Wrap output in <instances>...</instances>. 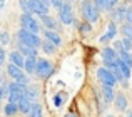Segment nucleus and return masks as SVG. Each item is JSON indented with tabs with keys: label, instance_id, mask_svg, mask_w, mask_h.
I'll list each match as a JSON object with an SVG mask.
<instances>
[{
	"label": "nucleus",
	"instance_id": "f257e3e1",
	"mask_svg": "<svg viewBox=\"0 0 132 117\" xmlns=\"http://www.w3.org/2000/svg\"><path fill=\"white\" fill-rule=\"evenodd\" d=\"M99 10L100 9L92 0H84L82 5H80V12H82V15L85 17V20H87L89 23H95L97 20H99Z\"/></svg>",
	"mask_w": 132,
	"mask_h": 117
},
{
	"label": "nucleus",
	"instance_id": "f03ea898",
	"mask_svg": "<svg viewBox=\"0 0 132 117\" xmlns=\"http://www.w3.org/2000/svg\"><path fill=\"white\" fill-rule=\"evenodd\" d=\"M17 39H19L20 44H25V45L35 47V49H39L40 44H42V40H40V37L37 35V34L30 32V30H25V29H20L19 32H17Z\"/></svg>",
	"mask_w": 132,
	"mask_h": 117
},
{
	"label": "nucleus",
	"instance_id": "7ed1b4c3",
	"mask_svg": "<svg viewBox=\"0 0 132 117\" xmlns=\"http://www.w3.org/2000/svg\"><path fill=\"white\" fill-rule=\"evenodd\" d=\"M7 95H9V102L13 104H19V101L27 95V85L19 84V82H12V84L7 87Z\"/></svg>",
	"mask_w": 132,
	"mask_h": 117
},
{
	"label": "nucleus",
	"instance_id": "20e7f679",
	"mask_svg": "<svg viewBox=\"0 0 132 117\" xmlns=\"http://www.w3.org/2000/svg\"><path fill=\"white\" fill-rule=\"evenodd\" d=\"M54 65H52L50 60L47 58H37V67H35V74L39 75L40 79H48L52 74H54Z\"/></svg>",
	"mask_w": 132,
	"mask_h": 117
},
{
	"label": "nucleus",
	"instance_id": "39448f33",
	"mask_svg": "<svg viewBox=\"0 0 132 117\" xmlns=\"http://www.w3.org/2000/svg\"><path fill=\"white\" fill-rule=\"evenodd\" d=\"M20 25H22V29L30 30V32H34V34L40 32V23L34 19V15L30 12H25V13L20 15Z\"/></svg>",
	"mask_w": 132,
	"mask_h": 117
},
{
	"label": "nucleus",
	"instance_id": "423d86ee",
	"mask_svg": "<svg viewBox=\"0 0 132 117\" xmlns=\"http://www.w3.org/2000/svg\"><path fill=\"white\" fill-rule=\"evenodd\" d=\"M97 77H99V80L102 82L104 85H110V87H116V84L119 82L117 77L114 75V72L110 70V69H107V67H99L97 69Z\"/></svg>",
	"mask_w": 132,
	"mask_h": 117
},
{
	"label": "nucleus",
	"instance_id": "0eeeda50",
	"mask_svg": "<svg viewBox=\"0 0 132 117\" xmlns=\"http://www.w3.org/2000/svg\"><path fill=\"white\" fill-rule=\"evenodd\" d=\"M7 74H9V77L13 79V82H19V84H23V85H27V82H29V79L25 77V72L13 64L7 65Z\"/></svg>",
	"mask_w": 132,
	"mask_h": 117
},
{
	"label": "nucleus",
	"instance_id": "6e6552de",
	"mask_svg": "<svg viewBox=\"0 0 132 117\" xmlns=\"http://www.w3.org/2000/svg\"><path fill=\"white\" fill-rule=\"evenodd\" d=\"M59 19H60V22L64 23V25L74 23V9H72V5L69 2H64L62 9L59 10Z\"/></svg>",
	"mask_w": 132,
	"mask_h": 117
},
{
	"label": "nucleus",
	"instance_id": "1a4fd4ad",
	"mask_svg": "<svg viewBox=\"0 0 132 117\" xmlns=\"http://www.w3.org/2000/svg\"><path fill=\"white\" fill-rule=\"evenodd\" d=\"M29 2V12L35 13V15L42 17V15H48V7L45 5L42 0H27Z\"/></svg>",
	"mask_w": 132,
	"mask_h": 117
},
{
	"label": "nucleus",
	"instance_id": "9d476101",
	"mask_svg": "<svg viewBox=\"0 0 132 117\" xmlns=\"http://www.w3.org/2000/svg\"><path fill=\"white\" fill-rule=\"evenodd\" d=\"M100 55H102L104 64L107 65V64H110V62H116L117 58H119V52H117L114 47H105V49H102Z\"/></svg>",
	"mask_w": 132,
	"mask_h": 117
},
{
	"label": "nucleus",
	"instance_id": "9b49d317",
	"mask_svg": "<svg viewBox=\"0 0 132 117\" xmlns=\"http://www.w3.org/2000/svg\"><path fill=\"white\" fill-rule=\"evenodd\" d=\"M116 35H117V25H116V22H110V23H109V29H107V32L104 34L102 37H100V42H102V44H107L109 40H112Z\"/></svg>",
	"mask_w": 132,
	"mask_h": 117
},
{
	"label": "nucleus",
	"instance_id": "f8f14e48",
	"mask_svg": "<svg viewBox=\"0 0 132 117\" xmlns=\"http://www.w3.org/2000/svg\"><path fill=\"white\" fill-rule=\"evenodd\" d=\"M34 102H35V101H32V99H29L27 95H23V97L19 101V112H22V114H29L30 109H32V105H34Z\"/></svg>",
	"mask_w": 132,
	"mask_h": 117
},
{
	"label": "nucleus",
	"instance_id": "ddd939ff",
	"mask_svg": "<svg viewBox=\"0 0 132 117\" xmlns=\"http://www.w3.org/2000/svg\"><path fill=\"white\" fill-rule=\"evenodd\" d=\"M9 60H10V64H13V65H17V67L23 69V62H25V57H23L22 54L19 52V50H13V52H10V54H9Z\"/></svg>",
	"mask_w": 132,
	"mask_h": 117
},
{
	"label": "nucleus",
	"instance_id": "4468645a",
	"mask_svg": "<svg viewBox=\"0 0 132 117\" xmlns=\"http://www.w3.org/2000/svg\"><path fill=\"white\" fill-rule=\"evenodd\" d=\"M35 67H37V57H25L23 62V70L25 74H35Z\"/></svg>",
	"mask_w": 132,
	"mask_h": 117
},
{
	"label": "nucleus",
	"instance_id": "2eb2a0df",
	"mask_svg": "<svg viewBox=\"0 0 132 117\" xmlns=\"http://www.w3.org/2000/svg\"><path fill=\"white\" fill-rule=\"evenodd\" d=\"M19 52L22 54L23 57H37V52H39V50H37L35 47H30V45H25V44L19 42Z\"/></svg>",
	"mask_w": 132,
	"mask_h": 117
},
{
	"label": "nucleus",
	"instance_id": "dca6fc26",
	"mask_svg": "<svg viewBox=\"0 0 132 117\" xmlns=\"http://www.w3.org/2000/svg\"><path fill=\"white\" fill-rule=\"evenodd\" d=\"M44 35H45V40H48V42H52L54 45H60L62 44V39H60V35H59L55 30H45L44 32Z\"/></svg>",
	"mask_w": 132,
	"mask_h": 117
},
{
	"label": "nucleus",
	"instance_id": "f3484780",
	"mask_svg": "<svg viewBox=\"0 0 132 117\" xmlns=\"http://www.w3.org/2000/svg\"><path fill=\"white\" fill-rule=\"evenodd\" d=\"M40 22H42V25L45 27V30H55V27H57L55 19L50 17V15H42L40 17Z\"/></svg>",
	"mask_w": 132,
	"mask_h": 117
},
{
	"label": "nucleus",
	"instance_id": "a211bd4d",
	"mask_svg": "<svg viewBox=\"0 0 132 117\" xmlns=\"http://www.w3.org/2000/svg\"><path fill=\"white\" fill-rule=\"evenodd\" d=\"M114 105H116L117 111H126V109H127V99H126V95H122V94H116V99H114Z\"/></svg>",
	"mask_w": 132,
	"mask_h": 117
},
{
	"label": "nucleus",
	"instance_id": "6ab92c4d",
	"mask_svg": "<svg viewBox=\"0 0 132 117\" xmlns=\"http://www.w3.org/2000/svg\"><path fill=\"white\" fill-rule=\"evenodd\" d=\"M102 94H104V101H105L107 104L114 102V99H116V92H114V87H110V85H104Z\"/></svg>",
	"mask_w": 132,
	"mask_h": 117
},
{
	"label": "nucleus",
	"instance_id": "aec40b11",
	"mask_svg": "<svg viewBox=\"0 0 132 117\" xmlns=\"http://www.w3.org/2000/svg\"><path fill=\"white\" fill-rule=\"evenodd\" d=\"M3 112H5V115H7V117H15V114L19 112V104L9 102V104L5 105V109H3Z\"/></svg>",
	"mask_w": 132,
	"mask_h": 117
},
{
	"label": "nucleus",
	"instance_id": "412c9836",
	"mask_svg": "<svg viewBox=\"0 0 132 117\" xmlns=\"http://www.w3.org/2000/svg\"><path fill=\"white\" fill-rule=\"evenodd\" d=\"M40 49H42V52L45 54H55V49H57V45H54L52 42H48V40H42V44H40Z\"/></svg>",
	"mask_w": 132,
	"mask_h": 117
},
{
	"label": "nucleus",
	"instance_id": "4be33fe9",
	"mask_svg": "<svg viewBox=\"0 0 132 117\" xmlns=\"http://www.w3.org/2000/svg\"><path fill=\"white\" fill-rule=\"evenodd\" d=\"M119 69H120V72H122V77H124V80H129L130 79V70L132 69L129 67V65H126L122 60L119 58Z\"/></svg>",
	"mask_w": 132,
	"mask_h": 117
},
{
	"label": "nucleus",
	"instance_id": "5701e85b",
	"mask_svg": "<svg viewBox=\"0 0 132 117\" xmlns=\"http://www.w3.org/2000/svg\"><path fill=\"white\" fill-rule=\"evenodd\" d=\"M119 58L126 65H129V67L132 69V55H130V52H127V50H120V52H119Z\"/></svg>",
	"mask_w": 132,
	"mask_h": 117
},
{
	"label": "nucleus",
	"instance_id": "b1692460",
	"mask_svg": "<svg viewBox=\"0 0 132 117\" xmlns=\"http://www.w3.org/2000/svg\"><path fill=\"white\" fill-rule=\"evenodd\" d=\"M27 115H29V117H42V105L37 104V102H34L32 109H30V112Z\"/></svg>",
	"mask_w": 132,
	"mask_h": 117
},
{
	"label": "nucleus",
	"instance_id": "393cba45",
	"mask_svg": "<svg viewBox=\"0 0 132 117\" xmlns=\"http://www.w3.org/2000/svg\"><path fill=\"white\" fill-rule=\"evenodd\" d=\"M27 97L35 101V99L39 97V87H37V85H27Z\"/></svg>",
	"mask_w": 132,
	"mask_h": 117
},
{
	"label": "nucleus",
	"instance_id": "a878e982",
	"mask_svg": "<svg viewBox=\"0 0 132 117\" xmlns=\"http://www.w3.org/2000/svg\"><path fill=\"white\" fill-rule=\"evenodd\" d=\"M126 12H127V7H119V9L112 10L114 17H116L117 20H126Z\"/></svg>",
	"mask_w": 132,
	"mask_h": 117
},
{
	"label": "nucleus",
	"instance_id": "bb28decb",
	"mask_svg": "<svg viewBox=\"0 0 132 117\" xmlns=\"http://www.w3.org/2000/svg\"><path fill=\"white\" fill-rule=\"evenodd\" d=\"M120 32H122L124 37H127V39L132 40V23H124V25L120 27Z\"/></svg>",
	"mask_w": 132,
	"mask_h": 117
},
{
	"label": "nucleus",
	"instance_id": "cd10ccee",
	"mask_svg": "<svg viewBox=\"0 0 132 117\" xmlns=\"http://www.w3.org/2000/svg\"><path fill=\"white\" fill-rule=\"evenodd\" d=\"M64 101H65L64 94H55V95H54V99H52V102H54L55 107H60V105L64 104Z\"/></svg>",
	"mask_w": 132,
	"mask_h": 117
},
{
	"label": "nucleus",
	"instance_id": "c85d7f7f",
	"mask_svg": "<svg viewBox=\"0 0 132 117\" xmlns=\"http://www.w3.org/2000/svg\"><path fill=\"white\" fill-rule=\"evenodd\" d=\"M10 42V35H9V32H2L0 34V45H7V44Z\"/></svg>",
	"mask_w": 132,
	"mask_h": 117
},
{
	"label": "nucleus",
	"instance_id": "c756f323",
	"mask_svg": "<svg viewBox=\"0 0 132 117\" xmlns=\"http://www.w3.org/2000/svg\"><path fill=\"white\" fill-rule=\"evenodd\" d=\"M122 45H124V50L130 52V50H132V40L127 39V37H122Z\"/></svg>",
	"mask_w": 132,
	"mask_h": 117
},
{
	"label": "nucleus",
	"instance_id": "7c9ffc66",
	"mask_svg": "<svg viewBox=\"0 0 132 117\" xmlns=\"http://www.w3.org/2000/svg\"><path fill=\"white\" fill-rule=\"evenodd\" d=\"M117 3H119V0H107V2H105V10H107V12H112L114 7H116Z\"/></svg>",
	"mask_w": 132,
	"mask_h": 117
},
{
	"label": "nucleus",
	"instance_id": "2f4dec72",
	"mask_svg": "<svg viewBox=\"0 0 132 117\" xmlns=\"http://www.w3.org/2000/svg\"><path fill=\"white\" fill-rule=\"evenodd\" d=\"M79 30H80V32H90V30H92V25H90L89 22H84V23L79 25Z\"/></svg>",
	"mask_w": 132,
	"mask_h": 117
},
{
	"label": "nucleus",
	"instance_id": "473e14b6",
	"mask_svg": "<svg viewBox=\"0 0 132 117\" xmlns=\"http://www.w3.org/2000/svg\"><path fill=\"white\" fill-rule=\"evenodd\" d=\"M64 5V0H52V7H55V10H60Z\"/></svg>",
	"mask_w": 132,
	"mask_h": 117
},
{
	"label": "nucleus",
	"instance_id": "72a5a7b5",
	"mask_svg": "<svg viewBox=\"0 0 132 117\" xmlns=\"http://www.w3.org/2000/svg\"><path fill=\"white\" fill-rule=\"evenodd\" d=\"M92 2L95 3L100 10H105V2H107V0H92Z\"/></svg>",
	"mask_w": 132,
	"mask_h": 117
},
{
	"label": "nucleus",
	"instance_id": "f704fd0d",
	"mask_svg": "<svg viewBox=\"0 0 132 117\" xmlns=\"http://www.w3.org/2000/svg\"><path fill=\"white\" fill-rule=\"evenodd\" d=\"M126 22L127 23H132V7H129L126 12Z\"/></svg>",
	"mask_w": 132,
	"mask_h": 117
},
{
	"label": "nucleus",
	"instance_id": "c9c22d12",
	"mask_svg": "<svg viewBox=\"0 0 132 117\" xmlns=\"http://www.w3.org/2000/svg\"><path fill=\"white\" fill-rule=\"evenodd\" d=\"M19 3H20V7H22L23 13L29 12V2H27V0H19Z\"/></svg>",
	"mask_w": 132,
	"mask_h": 117
},
{
	"label": "nucleus",
	"instance_id": "e433bc0d",
	"mask_svg": "<svg viewBox=\"0 0 132 117\" xmlns=\"http://www.w3.org/2000/svg\"><path fill=\"white\" fill-rule=\"evenodd\" d=\"M114 49H116L117 52H120V50H124V45H122V40H116V42H114Z\"/></svg>",
	"mask_w": 132,
	"mask_h": 117
},
{
	"label": "nucleus",
	"instance_id": "4c0bfd02",
	"mask_svg": "<svg viewBox=\"0 0 132 117\" xmlns=\"http://www.w3.org/2000/svg\"><path fill=\"white\" fill-rule=\"evenodd\" d=\"M3 62H5V50H3V47L0 45V67H2Z\"/></svg>",
	"mask_w": 132,
	"mask_h": 117
},
{
	"label": "nucleus",
	"instance_id": "58836bf2",
	"mask_svg": "<svg viewBox=\"0 0 132 117\" xmlns=\"http://www.w3.org/2000/svg\"><path fill=\"white\" fill-rule=\"evenodd\" d=\"M5 95H7V90H5V89L2 87V85H0V101H2V99L5 97Z\"/></svg>",
	"mask_w": 132,
	"mask_h": 117
},
{
	"label": "nucleus",
	"instance_id": "ea45409f",
	"mask_svg": "<svg viewBox=\"0 0 132 117\" xmlns=\"http://www.w3.org/2000/svg\"><path fill=\"white\" fill-rule=\"evenodd\" d=\"M42 2H44L47 7H50V5H52V0H42Z\"/></svg>",
	"mask_w": 132,
	"mask_h": 117
},
{
	"label": "nucleus",
	"instance_id": "a19ab883",
	"mask_svg": "<svg viewBox=\"0 0 132 117\" xmlns=\"http://www.w3.org/2000/svg\"><path fill=\"white\" fill-rule=\"evenodd\" d=\"M3 5H5V0H0V9H3Z\"/></svg>",
	"mask_w": 132,
	"mask_h": 117
},
{
	"label": "nucleus",
	"instance_id": "79ce46f5",
	"mask_svg": "<svg viewBox=\"0 0 132 117\" xmlns=\"http://www.w3.org/2000/svg\"><path fill=\"white\" fill-rule=\"evenodd\" d=\"M65 117H77V115H75V114H67Z\"/></svg>",
	"mask_w": 132,
	"mask_h": 117
},
{
	"label": "nucleus",
	"instance_id": "37998d69",
	"mask_svg": "<svg viewBox=\"0 0 132 117\" xmlns=\"http://www.w3.org/2000/svg\"><path fill=\"white\" fill-rule=\"evenodd\" d=\"M127 117H132V111H130V112H129V115H127Z\"/></svg>",
	"mask_w": 132,
	"mask_h": 117
},
{
	"label": "nucleus",
	"instance_id": "c03bdc74",
	"mask_svg": "<svg viewBox=\"0 0 132 117\" xmlns=\"http://www.w3.org/2000/svg\"><path fill=\"white\" fill-rule=\"evenodd\" d=\"M107 117H114V115H112V114H109V115H107Z\"/></svg>",
	"mask_w": 132,
	"mask_h": 117
}]
</instances>
